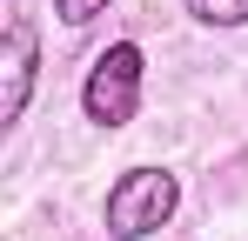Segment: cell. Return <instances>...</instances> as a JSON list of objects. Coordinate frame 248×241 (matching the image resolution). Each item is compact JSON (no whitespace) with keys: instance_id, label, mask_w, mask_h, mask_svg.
Here are the masks:
<instances>
[{"instance_id":"1","label":"cell","mask_w":248,"mask_h":241,"mask_svg":"<svg viewBox=\"0 0 248 241\" xmlns=\"http://www.w3.org/2000/svg\"><path fill=\"white\" fill-rule=\"evenodd\" d=\"M174 208H181V174L141 161V167L114 174V188L101 201V228H108V241H148L174 221Z\"/></svg>"},{"instance_id":"2","label":"cell","mask_w":248,"mask_h":241,"mask_svg":"<svg viewBox=\"0 0 248 241\" xmlns=\"http://www.w3.org/2000/svg\"><path fill=\"white\" fill-rule=\"evenodd\" d=\"M141 80H148V54H141V40H108L101 54H94V67L81 80V114L101 127V134H114L127 120L141 114Z\"/></svg>"},{"instance_id":"3","label":"cell","mask_w":248,"mask_h":241,"mask_svg":"<svg viewBox=\"0 0 248 241\" xmlns=\"http://www.w3.org/2000/svg\"><path fill=\"white\" fill-rule=\"evenodd\" d=\"M0 67H7V94H0V127H20L27 101H34V80H41V27L27 14L7 20V47H0Z\"/></svg>"},{"instance_id":"4","label":"cell","mask_w":248,"mask_h":241,"mask_svg":"<svg viewBox=\"0 0 248 241\" xmlns=\"http://www.w3.org/2000/svg\"><path fill=\"white\" fill-rule=\"evenodd\" d=\"M181 7H188L195 27H221V34L228 27H248V0H181Z\"/></svg>"},{"instance_id":"5","label":"cell","mask_w":248,"mask_h":241,"mask_svg":"<svg viewBox=\"0 0 248 241\" xmlns=\"http://www.w3.org/2000/svg\"><path fill=\"white\" fill-rule=\"evenodd\" d=\"M108 7H114V0H54V20H61V27H94Z\"/></svg>"}]
</instances>
